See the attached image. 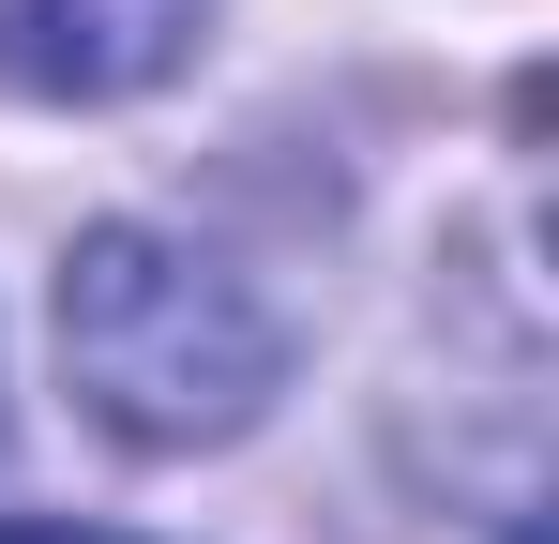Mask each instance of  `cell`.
Listing matches in <instances>:
<instances>
[{
    "label": "cell",
    "mask_w": 559,
    "mask_h": 544,
    "mask_svg": "<svg viewBox=\"0 0 559 544\" xmlns=\"http://www.w3.org/2000/svg\"><path fill=\"white\" fill-rule=\"evenodd\" d=\"M0 544H121V530H0Z\"/></svg>",
    "instance_id": "3"
},
{
    "label": "cell",
    "mask_w": 559,
    "mask_h": 544,
    "mask_svg": "<svg viewBox=\"0 0 559 544\" xmlns=\"http://www.w3.org/2000/svg\"><path fill=\"white\" fill-rule=\"evenodd\" d=\"M182 31H197V0H0L15 76H31V91H76V106L152 91L167 61H182Z\"/></svg>",
    "instance_id": "2"
},
{
    "label": "cell",
    "mask_w": 559,
    "mask_h": 544,
    "mask_svg": "<svg viewBox=\"0 0 559 544\" xmlns=\"http://www.w3.org/2000/svg\"><path fill=\"white\" fill-rule=\"evenodd\" d=\"M273 363H287V333L258 318V287L197 243H167V227H92L61 258V378L92 393L106 439L197 453L227 424H258Z\"/></svg>",
    "instance_id": "1"
}]
</instances>
